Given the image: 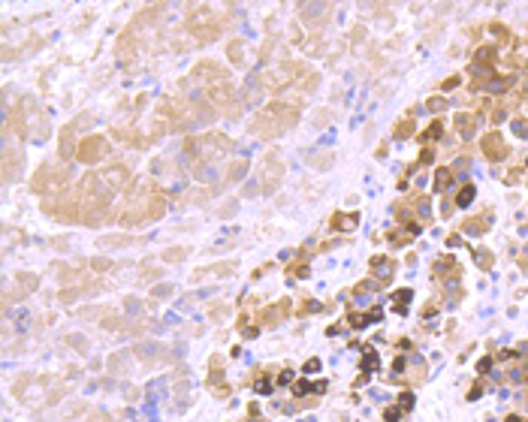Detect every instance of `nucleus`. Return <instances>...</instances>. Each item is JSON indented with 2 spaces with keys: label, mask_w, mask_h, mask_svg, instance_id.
I'll return each instance as SVG.
<instances>
[{
  "label": "nucleus",
  "mask_w": 528,
  "mask_h": 422,
  "mask_svg": "<svg viewBox=\"0 0 528 422\" xmlns=\"http://www.w3.org/2000/svg\"><path fill=\"white\" fill-rule=\"evenodd\" d=\"M308 166H314V169H329V166H332V157H329V154H308Z\"/></svg>",
  "instance_id": "obj_16"
},
{
  "label": "nucleus",
  "mask_w": 528,
  "mask_h": 422,
  "mask_svg": "<svg viewBox=\"0 0 528 422\" xmlns=\"http://www.w3.org/2000/svg\"><path fill=\"white\" fill-rule=\"evenodd\" d=\"M290 377H293V371L287 368V371H281V377H278V380H281V383H290Z\"/></svg>",
  "instance_id": "obj_42"
},
{
  "label": "nucleus",
  "mask_w": 528,
  "mask_h": 422,
  "mask_svg": "<svg viewBox=\"0 0 528 422\" xmlns=\"http://www.w3.org/2000/svg\"><path fill=\"white\" fill-rule=\"evenodd\" d=\"M447 184H450V172L441 169V172H438V187H447Z\"/></svg>",
  "instance_id": "obj_36"
},
{
  "label": "nucleus",
  "mask_w": 528,
  "mask_h": 422,
  "mask_svg": "<svg viewBox=\"0 0 528 422\" xmlns=\"http://www.w3.org/2000/svg\"><path fill=\"white\" fill-rule=\"evenodd\" d=\"M21 166H25V157H21L18 151H12V148L6 145V148H3V181H6V184H12V181L18 178Z\"/></svg>",
  "instance_id": "obj_5"
},
{
  "label": "nucleus",
  "mask_w": 528,
  "mask_h": 422,
  "mask_svg": "<svg viewBox=\"0 0 528 422\" xmlns=\"http://www.w3.org/2000/svg\"><path fill=\"white\" fill-rule=\"evenodd\" d=\"M374 365H377V353H368V356H365V362H363L365 374H368V371H374Z\"/></svg>",
  "instance_id": "obj_32"
},
{
  "label": "nucleus",
  "mask_w": 528,
  "mask_h": 422,
  "mask_svg": "<svg viewBox=\"0 0 528 422\" xmlns=\"http://www.w3.org/2000/svg\"><path fill=\"white\" fill-rule=\"evenodd\" d=\"M218 275V278H230V275H235V262H218V265H208V268H199L197 275Z\"/></svg>",
  "instance_id": "obj_12"
},
{
  "label": "nucleus",
  "mask_w": 528,
  "mask_h": 422,
  "mask_svg": "<svg viewBox=\"0 0 528 422\" xmlns=\"http://www.w3.org/2000/svg\"><path fill=\"white\" fill-rule=\"evenodd\" d=\"M311 311H320V305H317V302H308V305H302V314H311Z\"/></svg>",
  "instance_id": "obj_40"
},
{
  "label": "nucleus",
  "mask_w": 528,
  "mask_h": 422,
  "mask_svg": "<svg viewBox=\"0 0 528 422\" xmlns=\"http://www.w3.org/2000/svg\"><path fill=\"white\" fill-rule=\"evenodd\" d=\"M103 154H106V139H103V136H88V139H82V145L76 148V157L85 160V163H97Z\"/></svg>",
  "instance_id": "obj_2"
},
{
  "label": "nucleus",
  "mask_w": 528,
  "mask_h": 422,
  "mask_svg": "<svg viewBox=\"0 0 528 422\" xmlns=\"http://www.w3.org/2000/svg\"><path fill=\"white\" fill-rule=\"evenodd\" d=\"M124 311H127V314H136V311H139V299H133V295H130V299H124Z\"/></svg>",
  "instance_id": "obj_31"
},
{
  "label": "nucleus",
  "mask_w": 528,
  "mask_h": 422,
  "mask_svg": "<svg viewBox=\"0 0 528 422\" xmlns=\"http://www.w3.org/2000/svg\"><path fill=\"white\" fill-rule=\"evenodd\" d=\"M172 295V284H157L154 287V299H169Z\"/></svg>",
  "instance_id": "obj_21"
},
{
  "label": "nucleus",
  "mask_w": 528,
  "mask_h": 422,
  "mask_svg": "<svg viewBox=\"0 0 528 422\" xmlns=\"http://www.w3.org/2000/svg\"><path fill=\"white\" fill-rule=\"evenodd\" d=\"M208 97H211L214 106H230V103L235 100V88H232L230 82H218V85L208 88Z\"/></svg>",
  "instance_id": "obj_8"
},
{
  "label": "nucleus",
  "mask_w": 528,
  "mask_h": 422,
  "mask_svg": "<svg viewBox=\"0 0 528 422\" xmlns=\"http://www.w3.org/2000/svg\"><path fill=\"white\" fill-rule=\"evenodd\" d=\"M513 130H516L519 136H528V124H525V121H516V124H513Z\"/></svg>",
  "instance_id": "obj_37"
},
{
  "label": "nucleus",
  "mask_w": 528,
  "mask_h": 422,
  "mask_svg": "<svg viewBox=\"0 0 528 422\" xmlns=\"http://www.w3.org/2000/svg\"><path fill=\"white\" fill-rule=\"evenodd\" d=\"M471 199H474V187L468 184V187H462V193H459V199H456V202H459V205H468Z\"/></svg>",
  "instance_id": "obj_26"
},
{
  "label": "nucleus",
  "mask_w": 528,
  "mask_h": 422,
  "mask_svg": "<svg viewBox=\"0 0 528 422\" xmlns=\"http://www.w3.org/2000/svg\"><path fill=\"white\" fill-rule=\"evenodd\" d=\"M326 121H329V112H320V115L314 118V124H317V127H323V124H326Z\"/></svg>",
  "instance_id": "obj_41"
},
{
  "label": "nucleus",
  "mask_w": 528,
  "mask_h": 422,
  "mask_svg": "<svg viewBox=\"0 0 528 422\" xmlns=\"http://www.w3.org/2000/svg\"><path fill=\"white\" fill-rule=\"evenodd\" d=\"M465 229H468L471 235H477V232H483V223H480V220H471V223H468Z\"/></svg>",
  "instance_id": "obj_34"
},
{
  "label": "nucleus",
  "mask_w": 528,
  "mask_h": 422,
  "mask_svg": "<svg viewBox=\"0 0 528 422\" xmlns=\"http://www.w3.org/2000/svg\"><path fill=\"white\" fill-rule=\"evenodd\" d=\"M251 133L260 136V139H275V136L284 133V130H281V124H278L269 112H260V115L251 121Z\"/></svg>",
  "instance_id": "obj_3"
},
{
  "label": "nucleus",
  "mask_w": 528,
  "mask_h": 422,
  "mask_svg": "<svg viewBox=\"0 0 528 422\" xmlns=\"http://www.w3.org/2000/svg\"><path fill=\"white\" fill-rule=\"evenodd\" d=\"M97 244L103 251H109V247H130V244H136V238L133 235H103Z\"/></svg>",
  "instance_id": "obj_11"
},
{
  "label": "nucleus",
  "mask_w": 528,
  "mask_h": 422,
  "mask_svg": "<svg viewBox=\"0 0 528 422\" xmlns=\"http://www.w3.org/2000/svg\"><path fill=\"white\" fill-rule=\"evenodd\" d=\"M235 211H238V202H235V199H227V202L218 208V217H232Z\"/></svg>",
  "instance_id": "obj_20"
},
{
  "label": "nucleus",
  "mask_w": 528,
  "mask_h": 422,
  "mask_svg": "<svg viewBox=\"0 0 528 422\" xmlns=\"http://www.w3.org/2000/svg\"><path fill=\"white\" fill-rule=\"evenodd\" d=\"M154 278H160V271H154V268H148V271H145V275H142L139 281H154Z\"/></svg>",
  "instance_id": "obj_39"
},
{
  "label": "nucleus",
  "mask_w": 528,
  "mask_h": 422,
  "mask_svg": "<svg viewBox=\"0 0 528 422\" xmlns=\"http://www.w3.org/2000/svg\"><path fill=\"white\" fill-rule=\"evenodd\" d=\"M245 172H248V157L232 160V163H230V169H227V181H224V184H235V181H242V178H245Z\"/></svg>",
  "instance_id": "obj_10"
},
{
  "label": "nucleus",
  "mask_w": 528,
  "mask_h": 422,
  "mask_svg": "<svg viewBox=\"0 0 528 422\" xmlns=\"http://www.w3.org/2000/svg\"><path fill=\"white\" fill-rule=\"evenodd\" d=\"M278 124H281V130H290V127H296V121H299V109L296 106H284V103H272L269 109H266Z\"/></svg>",
  "instance_id": "obj_4"
},
{
  "label": "nucleus",
  "mask_w": 528,
  "mask_h": 422,
  "mask_svg": "<svg viewBox=\"0 0 528 422\" xmlns=\"http://www.w3.org/2000/svg\"><path fill=\"white\" fill-rule=\"evenodd\" d=\"M414 407V395H401V410H411Z\"/></svg>",
  "instance_id": "obj_38"
},
{
  "label": "nucleus",
  "mask_w": 528,
  "mask_h": 422,
  "mask_svg": "<svg viewBox=\"0 0 528 422\" xmlns=\"http://www.w3.org/2000/svg\"><path fill=\"white\" fill-rule=\"evenodd\" d=\"M103 326H106V329H112V332H118V329L124 332V329H127V320H124V317H106V320H103Z\"/></svg>",
  "instance_id": "obj_18"
},
{
  "label": "nucleus",
  "mask_w": 528,
  "mask_h": 422,
  "mask_svg": "<svg viewBox=\"0 0 528 422\" xmlns=\"http://www.w3.org/2000/svg\"><path fill=\"white\" fill-rule=\"evenodd\" d=\"M230 58H232V64H242V58H245V48L238 45V42H232V45H230Z\"/></svg>",
  "instance_id": "obj_23"
},
{
  "label": "nucleus",
  "mask_w": 528,
  "mask_h": 422,
  "mask_svg": "<svg viewBox=\"0 0 528 422\" xmlns=\"http://www.w3.org/2000/svg\"><path fill=\"white\" fill-rule=\"evenodd\" d=\"M483 148H486V151L495 157V154H498V136H495V133H492V136H486V139H483ZM495 160H498V157H495Z\"/></svg>",
  "instance_id": "obj_22"
},
{
  "label": "nucleus",
  "mask_w": 528,
  "mask_h": 422,
  "mask_svg": "<svg viewBox=\"0 0 528 422\" xmlns=\"http://www.w3.org/2000/svg\"><path fill=\"white\" fill-rule=\"evenodd\" d=\"M456 85H459V79H447V82H444V88H447V91H453Z\"/></svg>",
  "instance_id": "obj_44"
},
{
  "label": "nucleus",
  "mask_w": 528,
  "mask_h": 422,
  "mask_svg": "<svg viewBox=\"0 0 528 422\" xmlns=\"http://www.w3.org/2000/svg\"><path fill=\"white\" fill-rule=\"evenodd\" d=\"M350 227H356V214H335V217H332V229L347 232Z\"/></svg>",
  "instance_id": "obj_14"
},
{
  "label": "nucleus",
  "mask_w": 528,
  "mask_h": 422,
  "mask_svg": "<svg viewBox=\"0 0 528 422\" xmlns=\"http://www.w3.org/2000/svg\"><path fill=\"white\" fill-rule=\"evenodd\" d=\"M36 287H39V278H36V275H31V271H25V275H15V284H12V287H6L3 299H6V305L21 302V299H28V295H31Z\"/></svg>",
  "instance_id": "obj_1"
},
{
  "label": "nucleus",
  "mask_w": 528,
  "mask_h": 422,
  "mask_svg": "<svg viewBox=\"0 0 528 422\" xmlns=\"http://www.w3.org/2000/svg\"><path fill=\"white\" fill-rule=\"evenodd\" d=\"M91 265H94V271H109V268H112V260L97 257V260H91Z\"/></svg>",
  "instance_id": "obj_25"
},
{
  "label": "nucleus",
  "mask_w": 528,
  "mask_h": 422,
  "mask_svg": "<svg viewBox=\"0 0 528 422\" xmlns=\"http://www.w3.org/2000/svg\"><path fill=\"white\" fill-rule=\"evenodd\" d=\"M290 314V302H278V305H269L266 311H260V326H278V323Z\"/></svg>",
  "instance_id": "obj_6"
},
{
  "label": "nucleus",
  "mask_w": 528,
  "mask_h": 422,
  "mask_svg": "<svg viewBox=\"0 0 528 422\" xmlns=\"http://www.w3.org/2000/svg\"><path fill=\"white\" fill-rule=\"evenodd\" d=\"M211 196V190H194V193H187V202H205Z\"/></svg>",
  "instance_id": "obj_24"
},
{
  "label": "nucleus",
  "mask_w": 528,
  "mask_h": 422,
  "mask_svg": "<svg viewBox=\"0 0 528 422\" xmlns=\"http://www.w3.org/2000/svg\"><path fill=\"white\" fill-rule=\"evenodd\" d=\"M257 392H260V395H266V392H272V380H269V377H263V380H257Z\"/></svg>",
  "instance_id": "obj_28"
},
{
  "label": "nucleus",
  "mask_w": 528,
  "mask_h": 422,
  "mask_svg": "<svg viewBox=\"0 0 528 422\" xmlns=\"http://www.w3.org/2000/svg\"><path fill=\"white\" fill-rule=\"evenodd\" d=\"M218 76H224V69H221V66H214V64H208V61L197 64V69L190 72V79H194V82H202V79H208V85H214V79H218Z\"/></svg>",
  "instance_id": "obj_9"
},
{
  "label": "nucleus",
  "mask_w": 528,
  "mask_h": 422,
  "mask_svg": "<svg viewBox=\"0 0 528 422\" xmlns=\"http://www.w3.org/2000/svg\"><path fill=\"white\" fill-rule=\"evenodd\" d=\"M100 314H103V308H82V311H79L82 320H94V317H100Z\"/></svg>",
  "instance_id": "obj_27"
},
{
  "label": "nucleus",
  "mask_w": 528,
  "mask_h": 422,
  "mask_svg": "<svg viewBox=\"0 0 528 422\" xmlns=\"http://www.w3.org/2000/svg\"><path fill=\"white\" fill-rule=\"evenodd\" d=\"M477 262L483 265V268H489V265H492V257H489V251H480V254H477Z\"/></svg>",
  "instance_id": "obj_33"
},
{
  "label": "nucleus",
  "mask_w": 528,
  "mask_h": 422,
  "mask_svg": "<svg viewBox=\"0 0 528 422\" xmlns=\"http://www.w3.org/2000/svg\"><path fill=\"white\" fill-rule=\"evenodd\" d=\"M184 254H187L184 247H169V251L163 254V260H166V262H181V260H184Z\"/></svg>",
  "instance_id": "obj_19"
},
{
  "label": "nucleus",
  "mask_w": 528,
  "mask_h": 422,
  "mask_svg": "<svg viewBox=\"0 0 528 422\" xmlns=\"http://www.w3.org/2000/svg\"><path fill=\"white\" fill-rule=\"evenodd\" d=\"M383 416H387V422H396V419L401 416V407H390V410L383 413Z\"/></svg>",
  "instance_id": "obj_35"
},
{
  "label": "nucleus",
  "mask_w": 528,
  "mask_h": 422,
  "mask_svg": "<svg viewBox=\"0 0 528 422\" xmlns=\"http://www.w3.org/2000/svg\"><path fill=\"white\" fill-rule=\"evenodd\" d=\"M157 350H160V344H154V341L136 344V356H139V359H154V356H157Z\"/></svg>",
  "instance_id": "obj_15"
},
{
  "label": "nucleus",
  "mask_w": 528,
  "mask_h": 422,
  "mask_svg": "<svg viewBox=\"0 0 528 422\" xmlns=\"http://www.w3.org/2000/svg\"><path fill=\"white\" fill-rule=\"evenodd\" d=\"M320 371V359H308L305 362V374H317Z\"/></svg>",
  "instance_id": "obj_30"
},
{
  "label": "nucleus",
  "mask_w": 528,
  "mask_h": 422,
  "mask_svg": "<svg viewBox=\"0 0 528 422\" xmlns=\"http://www.w3.org/2000/svg\"><path fill=\"white\" fill-rule=\"evenodd\" d=\"M66 347H76L79 353H88V338L85 335H66Z\"/></svg>",
  "instance_id": "obj_17"
},
{
  "label": "nucleus",
  "mask_w": 528,
  "mask_h": 422,
  "mask_svg": "<svg viewBox=\"0 0 528 422\" xmlns=\"http://www.w3.org/2000/svg\"><path fill=\"white\" fill-rule=\"evenodd\" d=\"M326 9L323 3H314V6H302V18L305 21H326Z\"/></svg>",
  "instance_id": "obj_13"
},
{
  "label": "nucleus",
  "mask_w": 528,
  "mask_h": 422,
  "mask_svg": "<svg viewBox=\"0 0 528 422\" xmlns=\"http://www.w3.org/2000/svg\"><path fill=\"white\" fill-rule=\"evenodd\" d=\"M49 244H52V247H58V251H61V247H66V238H52Z\"/></svg>",
  "instance_id": "obj_43"
},
{
  "label": "nucleus",
  "mask_w": 528,
  "mask_h": 422,
  "mask_svg": "<svg viewBox=\"0 0 528 422\" xmlns=\"http://www.w3.org/2000/svg\"><path fill=\"white\" fill-rule=\"evenodd\" d=\"M507 422H522V416H510V419H507Z\"/></svg>",
  "instance_id": "obj_45"
},
{
  "label": "nucleus",
  "mask_w": 528,
  "mask_h": 422,
  "mask_svg": "<svg viewBox=\"0 0 528 422\" xmlns=\"http://www.w3.org/2000/svg\"><path fill=\"white\" fill-rule=\"evenodd\" d=\"M100 178L109 190H118V187L127 184V169L124 166H106V169H100Z\"/></svg>",
  "instance_id": "obj_7"
},
{
  "label": "nucleus",
  "mask_w": 528,
  "mask_h": 422,
  "mask_svg": "<svg viewBox=\"0 0 528 422\" xmlns=\"http://www.w3.org/2000/svg\"><path fill=\"white\" fill-rule=\"evenodd\" d=\"M227 314H230V308H227V305H218V308L211 305V317H214V320H224Z\"/></svg>",
  "instance_id": "obj_29"
}]
</instances>
